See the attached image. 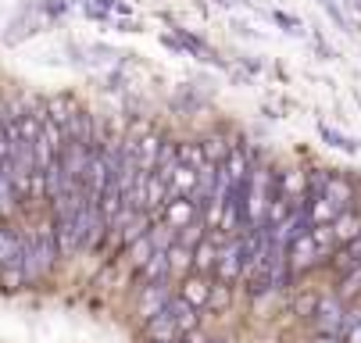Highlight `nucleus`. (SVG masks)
<instances>
[{
    "mask_svg": "<svg viewBox=\"0 0 361 343\" xmlns=\"http://www.w3.org/2000/svg\"><path fill=\"white\" fill-rule=\"evenodd\" d=\"M176 336H179V325H176V318L169 315V308L158 311L154 318H147V339H150V343H172Z\"/></svg>",
    "mask_w": 361,
    "mask_h": 343,
    "instance_id": "nucleus-4",
    "label": "nucleus"
},
{
    "mask_svg": "<svg viewBox=\"0 0 361 343\" xmlns=\"http://www.w3.org/2000/svg\"><path fill=\"white\" fill-rule=\"evenodd\" d=\"M350 343H361V318H357L354 329H350Z\"/></svg>",
    "mask_w": 361,
    "mask_h": 343,
    "instance_id": "nucleus-25",
    "label": "nucleus"
},
{
    "mask_svg": "<svg viewBox=\"0 0 361 343\" xmlns=\"http://www.w3.org/2000/svg\"><path fill=\"white\" fill-rule=\"evenodd\" d=\"M186 343H212V339L204 336L200 329H190V332H186Z\"/></svg>",
    "mask_w": 361,
    "mask_h": 343,
    "instance_id": "nucleus-24",
    "label": "nucleus"
},
{
    "mask_svg": "<svg viewBox=\"0 0 361 343\" xmlns=\"http://www.w3.org/2000/svg\"><path fill=\"white\" fill-rule=\"evenodd\" d=\"M150 258H154V239H150V232H143L140 239L129 243V261H133V268H143Z\"/></svg>",
    "mask_w": 361,
    "mask_h": 343,
    "instance_id": "nucleus-16",
    "label": "nucleus"
},
{
    "mask_svg": "<svg viewBox=\"0 0 361 343\" xmlns=\"http://www.w3.org/2000/svg\"><path fill=\"white\" fill-rule=\"evenodd\" d=\"M193 215H197V204L190 201V197H176V201H165V225H172V229H186V225H193Z\"/></svg>",
    "mask_w": 361,
    "mask_h": 343,
    "instance_id": "nucleus-6",
    "label": "nucleus"
},
{
    "mask_svg": "<svg viewBox=\"0 0 361 343\" xmlns=\"http://www.w3.org/2000/svg\"><path fill=\"white\" fill-rule=\"evenodd\" d=\"M315 343H340V336H322V332H319V339H315Z\"/></svg>",
    "mask_w": 361,
    "mask_h": 343,
    "instance_id": "nucleus-26",
    "label": "nucleus"
},
{
    "mask_svg": "<svg viewBox=\"0 0 361 343\" xmlns=\"http://www.w3.org/2000/svg\"><path fill=\"white\" fill-rule=\"evenodd\" d=\"M329 232H333V239H340V243H354V239L361 236V218L350 215V211H340V215L329 222Z\"/></svg>",
    "mask_w": 361,
    "mask_h": 343,
    "instance_id": "nucleus-7",
    "label": "nucleus"
},
{
    "mask_svg": "<svg viewBox=\"0 0 361 343\" xmlns=\"http://www.w3.org/2000/svg\"><path fill=\"white\" fill-rule=\"evenodd\" d=\"M169 308V315L176 318V325H179V332H190V329H197V308H190L183 297H176V301H169L165 304Z\"/></svg>",
    "mask_w": 361,
    "mask_h": 343,
    "instance_id": "nucleus-13",
    "label": "nucleus"
},
{
    "mask_svg": "<svg viewBox=\"0 0 361 343\" xmlns=\"http://www.w3.org/2000/svg\"><path fill=\"white\" fill-rule=\"evenodd\" d=\"M208 301H212V304H215V308H226V304H229V289H226V286H222V289H219V293H212V297H208Z\"/></svg>",
    "mask_w": 361,
    "mask_h": 343,
    "instance_id": "nucleus-22",
    "label": "nucleus"
},
{
    "mask_svg": "<svg viewBox=\"0 0 361 343\" xmlns=\"http://www.w3.org/2000/svg\"><path fill=\"white\" fill-rule=\"evenodd\" d=\"M215 261H219V247H215L212 239H200V247L193 251V265H190V268L212 272V268H215Z\"/></svg>",
    "mask_w": 361,
    "mask_h": 343,
    "instance_id": "nucleus-18",
    "label": "nucleus"
},
{
    "mask_svg": "<svg viewBox=\"0 0 361 343\" xmlns=\"http://www.w3.org/2000/svg\"><path fill=\"white\" fill-rule=\"evenodd\" d=\"M165 304H169L165 282H147V286H143V297H140V315H143V322L154 318L158 311H165Z\"/></svg>",
    "mask_w": 361,
    "mask_h": 343,
    "instance_id": "nucleus-5",
    "label": "nucleus"
},
{
    "mask_svg": "<svg viewBox=\"0 0 361 343\" xmlns=\"http://www.w3.org/2000/svg\"><path fill=\"white\" fill-rule=\"evenodd\" d=\"M165 261H169V275H179L193 265V251L183 247V243H172V247L165 251Z\"/></svg>",
    "mask_w": 361,
    "mask_h": 343,
    "instance_id": "nucleus-15",
    "label": "nucleus"
},
{
    "mask_svg": "<svg viewBox=\"0 0 361 343\" xmlns=\"http://www.w3.org/2000/svg\"><path fill=\"white\" fill-rule=\"evenodd\" d=\"M47 118L54 122L58 129H61V136L72 129V122H75V108H72V101L68 96H54V101L47 104Z\"/></svg>",
    "mask_w": 361,
    "mask_h": 343,
    "instance_id": "nucleus-9",
    "label": "nucleus"
},
{
    "mask_svg": "<svg viewBox=\"0 0 361 343\" xmlns=\"http://www.w3.org/2000/svg\"><path fill=\"white\" fill-rule=\"evenodd\" d=\"M243 258H247V243L243 239H233L226 251H219V261H215V272L222 282H236L240 272H243Z\"/></svg>",
    "mask_w": 361,
    "mask_h": 343,
    "instance_id": "nucleus-1",
    "label": "nucleus"
},
{
    "mask_svg": "<svg viewBox=\"0 0 361 343\" xmlns=\"http://www.w3.org/2000/svg\"><path fill=\"white\" fill-rule=\"evenodd\" d=\"M143 275H147V282H161L165 275H169V261H165V251H154V258L140 268Z\"/></svg>",
    "mask_w": 361,
    "mask_h": 343,
    "instance_id": "nucleus-20",
    "label": "nucleus"
},
{
    "mask_svg": "<svg viewBox=\"0 0 361 343\" xmlns=\"http://www.w3.org/2000/svg\"><path fill=\"white\" fill-rule=\"evenodd\" d=\"M179 168V146L176 143H161V151H158V161H154V172L150 175H158L165 186L172 182V172Z\"/></svg>",
    "mask_w": 361,
    "mask_h": 343,
    "instance_id": "nucleus-8",
    "label": "nucleus"
},
{
    "mask_svg": "<svg viewBox=\"0 0 361 343\" xmlns=\"http://www.w3.org/2000/svg\"><path fill=\"white\" fill-rule=\"evenodd\" d=\"M286 254H290V268H312L315 261H319V243L312 239V232H297L293 239H290V247H286Z\"/></svg>",
    "mask_w": 361,
    "mask_h": 343,
    "instance_id": "nucleus-2",
    "label": "nucleus"
},
{
    "mask_svg": "<svg viewBox=\"0 0 361 343\" xmlns=\"http://www.w3.org/2000/svg\"><path fill=\"white\" fill-rule=\"evenodd\" d=\"M22 282H25L22 268H0V286H4V289H18Z\"/></svg>",
    "mask_w": 361,
    "mask_h": 343,
    "instance_id": "nucleus-21",
    "label": "nucleus"
},
{
    "mask_svg": "<svg viewBox=\"0 0 361 343\" xmlns=\"http://www.w3.org/2000/svg\"><path fill=\"white\" fill-rule=\"evenodd\" d=\"M193 186H197V172L186 168V165H179L172 172V182H169V197H190Z\"/></svg>",
    "mask_w": 361,
    "mask_h": 343,
    "instance_id": "nucleus-12",
    "label": "nucleus"
},
{
    "mask_svg": "<svg viewBox=\"0 0 361 343\" xmlns=\"http://www.w3.org/2000/svg\"><path fill=\"white\" fill-rule=\"evenodd\" d=\"M322 197H326L336 211H343V208L350 204V186H347L343 179H326V186H322Z\"/></svg>",
    "mask_w": 361,
    "mask_h": 343,
    "instance_id": "nucleus-14",
    "label": "nucleus"
},
{
    "mask_svg": "<svg viewBox=\"0 0 361 343\" xmlns=\"http://www.w3.org/2000/svg\"><path fill=\"white\" fill-rule=\"evenodd\" d=\"M0 268H22V236L0 225Z\"/></svg>",
    "mask_w": 361,
    "mask_h": 343,
    "instance_id": "nucleus-3",
    "label": "nucleus"
},
{
    "mask_svg": "<svg viewBox=\"0 0 361 343\" xmlns=\"http://www.w3.org/2000/svg\"><path fill=\"white\" fill-rule=\"evenodd\" d=\"M340 322H343V311L336 301H322L319 304V329L322 336H340Z\"/></svg>",
    "mask_w": 361,
    "mask_h": 343,
    "instance_id": "nucleus-11",
    "label": "nucleus"
},
{
    "mask_svg": "<svg viewBox=\"0 0 361 343\" xmlns=\"http://www.w3.org/2000/svg\"><path fill=\"white\" fill-rule=\"evenodd\" d=\"M208 297H212V289H208V279H200V275H190V279H183V301H186L190 308H200V304H208Z\"/></svg>",
    "mask_w": 361,
    "mask_h": 343,
    "instance_id": "nucleus-10",
    "label": "nucleus"
},
{
    "mask_svg": "<svg viewBox=\"0 0 361 343\" xmlns=\"http://www.w3.org/2000/svg\"><path fill=\"white\" fill-rule=\"evenodd\" d=\"M169 197V186L158 175H147V189H143V208H165Z\"/></svg>",
    "mask_w": 361,
    "mask_h": 343,
    "instance_id": "nucleus-17",
    "label": "nucleus"
},
{
    "mask_svg": "<svg viewBox=\"0 0 361 343\" xmlns=\"http://www.w3.org/2000/svg\"><path fill=\"white\" fill-rule=\"evenodd\" d=\"M354 289H361V268L347 275V286H343V293H354Z\"/></svg>",
    "mask_w": 361,
    "mask_h": 343,
    "instance_id": "nucleus-23",
    "label": "nucleus"
},
{
    "mask_svg": "<svg viewBox=\"0 0 361 343\" xmlns=\"http://www.w3.org/2000/svg\"><path fill=\"white\" fill-rule=\"evenodd\" d=\"M15 204H18V201H15V186H11V175H8V168H4V165H0V215L8 218V215L15 211Z\"/></svg>",
    "mask_w": 361,
    "mask_h": 343,
    "instance_id": "nucleus-19",
    "label": "nucleus"
}]
</instances>
